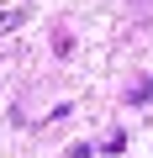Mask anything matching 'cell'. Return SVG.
<instances>
[{"label": "cell", "instance_id": "obj_2", "mask_svg": "<svg viewBox=\"0 0 153 158\" xmlns=\"http://www.w3.org/2000/svg\"><path fill=\"white\" fill-rule=\"evenodd\" d=\"M69 158H95V148H90V142H79V148H74Z\"/></svg>", "mask_w": 153, "mask_h": 158}, {"label": "cell", "instance_id": "obj_1", "mask_svg": "<svg viewBox=\"0 0 153 158\" xmlns=\"http://www.w3.org/2000/svg\"><path fill=\"white\" fill-rule=\"evenodd\" d=\"M27 16H32V6H6V11H0V32H16Z\"/></svg>", "mask_w": 153, "mask_h": 158}]
</instances>
